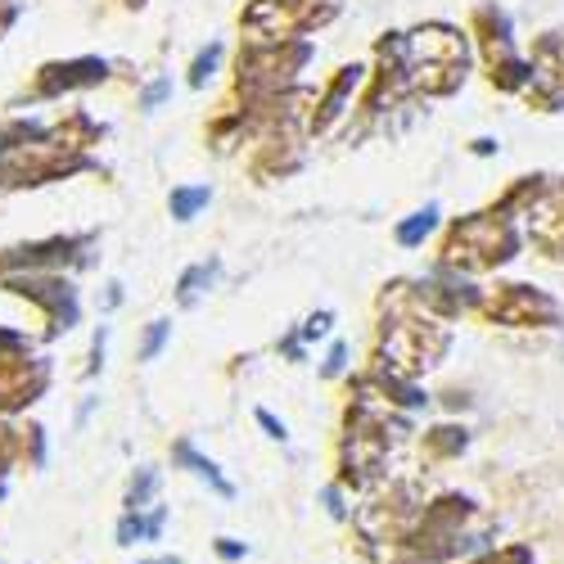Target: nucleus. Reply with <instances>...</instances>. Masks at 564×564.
<instances>
[{"mask_svg":"<svg viewBox=\"0 0 564 564\" xmlns=\"http://www.w3.org/2000/svg\"><path fill=\"white\" fill-rule=\"evenodd\" d=\"M380 59H384V86H411L425 96H452L465 82L469 68V45L456 28L430 23L415 28L411 36H389L380 41Z\"/></svg>","mask_w":564,"mask_h":564,"instance_id":"f257e3e1","label":"nucleus"},{"mask_svg":"<svg viewBox=\"0 0 564 564\" xmlns=\"http://www.w3.org/2000/svg\"><path fill=\"white\" fill-rule=\"evenodd\" d=\"M443 253H447V267L488 271V267L510 262L520 253V235H514L506 213H479V217H465L452 226V240Z\"/></svg>","mask_w":564,"mask_h":564,"instance_id":"f03ea898","label":"nucleus"},{"mask_svg":"<svg viewBox=\"0 0 564 564\" xmlns=\"http://www.w3.org/2000/svg\"><path fill=\"white\" fill-rule=\"evenodd\" d=\"M447 348V330L438 321H420V316H398L384 321V344L380 357L389 366V380H411V375L430 370Z\"/></svg>","mask_w":564,"mask_h":564,"instance_id":"7ed1b4c3","label":"nucleus"},{"mask_svg":"<svg viewBox=\"0 0 564 564\" xmlns=\"http://www.w3.org/2000/svg\"><path fill=\"white\" fill-rule=\"evenodd\" d=\"M307 55H312L307 45H290V41L253 45V51L240 59V86L253 90V96H275V90L290 82V73L307 64Z\"/></svg>","mask_w":564,"mask_h":564,"instance_id":"20e7f679","label":"nucleus"},{"mask_svg":"<svg viewBox=\"0 0 564 564\" xmlns=\"http://www.w3.org/2000/svg\"><path fill=\"white\" fill-rule=\"evenodd\" d=\"M488 316L501 325H555L560 321V303L533 285H501L488 299Z\"/></svg>","mask_w":564,"mask_h":564,"instance_id":"39448f33","label":"nucleus"},{"mask_svg":"<svg viewBox=\"0 0 564 564\" xmlns=\"http://www.w3.org/2000/svg\"><path fill=\"white\" fill-rule=\"evenodd\" d=\"M529 235L546 258H564V185H529Z\"/></svg>","mask_w":564,"mask_h":564,"instance_id":"423d86ee","label":"nucleus"},{"mask_svg":"<svg viewBox=\"0 0 564 564\" xmlns=\"http://www.w3.org/2000/svg\"><path fill=\"white\" fill-rule=\"evenodd\" d=\"M529 82L538 86L542 105H564V32H551L538 41L533 64H529Z\"/></svg>","mask_w":564,"mask_h":564,"instance_id":"0eeeda50","label":"nucleus"},{"mask_svg":"<svg viewBox=\"0 0 564 564\" xmlns=\"http://www.w3.org/2000/svg\"><path fill=\"white\" fill-rule=\"evenodd\" d=\"M105 82V64L100 59H73V64H51L41 77H36V90L41 96H59V90H73V86H96Z\"/></svg>","mask_w":564,"mask_h":564,"instance_id":"6e6552de","label":"nucleus"},{"mask_svg":"<svg viewBox=\"0 0 564 564\" xmlns=\"http://www.w3.org/2000/svg\"><path fill=\"white\" fill-rule=\"evenodd\" d=\"M361 86V68H344L339 73V82L330 86V96H325L321 100V113H316V122H312V131H325V127H330L339 113H344V100L352 96V90Z\"/></svg>","mask_w":564,"mask_h":564,"instance_id":"1a4fd4ad","label":"nucleus"},{"mask_svg":"<svg viewBox=\"0 0 564 564\" xmlns=\"http://www.w3.org/2000/svg\"><path fill=\"white\" fill-rule=\"evenodd\" d=\"M176 460H185V465H191L195 475H199V479H208V484H213V488H217L221 497H235V488H230V484L221 479V469H217V465H213L208 456H199V452H195L191 443H176Z\"/></svg>","mask_w":564,"mask_h":564,"instance_id":"9d476101","label":"nucleus"},{"mask_svg":"<svg viewBox=\"0 0 564 564\" xmlns=\"http://www.w3.org/2000/svg\"><path fill=\"white\" fill-rule=\"evenodd\" d=\"M154 492H159V469H140L127 488V510H145Z\"/></svg>","mask_w":564,"mask_h":564,"instance_id":"9b49d317","label":"nucleus"},{"mask_svg":"<svg viewBox=\"0 0 564 564\" xmlns=\"http://www.w3.org/2000/svg\"><path fill=\"white\" fill-rule=\"evenodd\" d=\"M135 542H150V514L127 510L118 520V546H135Z\"/></svg>","mask_w":564,"mask_h":564,"instance_id":"f8f14e48","label":"nucleus"},{"mask_svg":"<svg viewBox=\"0 0 564 564\" xmlns=\"http://www.w3.org/2000/svg\"><path fill=\"white\" fill-rule=\"evenodd\" d=\"M213 275H217V262H199L195 271H185L181 275V303H195L204 294V285H213Z\"/></svg>","mask_w":564,"mask_h":564,"instance_id":"ddd939ff","label":"nucleus"},{"mask_svg":"<svg viewBox=\"0 0 564 564\" xmlns=\"http://www.w3.org/2000/svg\"><path fill=\"white\" fill-rule=\"evenodd\" d=\"M434 226H438V208H425V213H415L411 221H402V226H398V240H402V245H420Z\"/></svg>","mask_w":564,"mask_h":564,"instance_id":"4468645a","label":"nucleus"},{"mask_svg":"<svg viewBox=\"0 0 564 564\" xmlns=\"http://www.w3.org/2000/svg\"><path fill=\"white\" fill-rule=\"evenodd\" d=\"M204 204H208V191H204V185H199V191H176V195H172V213H176L181 221H185V217H195Z\"/></svg>","mask_w":564,"mask_h":564,"instance_id":"2eb2a0df","label":"nucleus"},{"mask_svg":"<svg viewBox=\"0 0 564 564\" xmlns=\"http://www.w3.org/2000/svg\"><path fill=\"white\" fill-rule=\"evenodd\" d=\"M430 447L443 452V456H447V452H460V447H465V430H434V434H430Z\"/></svg>","mask_w":564,"mask_h":564,"instance_id":"dca6fc26","label":"nucleus"},{"mask_svg":"<svg viewBox=\"0 0 564 564\" xmlns=\"http://www.w3.org/2000/svg\"><path fill=\"white\" fill-rule=\"evenodd\" d=\"M217 59H221V45H208V51L195 59V73H191V82L195 86H204L208 77H213V68H217Z\"/></svg>","mask_w":564,"mask_h":564,"instance_id":"f3484780","label":"nucleus"},{"mask_svg":"<svg viewBox=\"0 0 564 564\" xmlns=\"http://www.w3.org/2000/svg\"><path fill=\"white\" fill-rule=\"evenodd\" d=\"M163 339H167V325H163V321H154V330L145 335V348H140V357H145V361H150V357H159Z\"/></svg>","mask_w":564,"mask_h":564,"instance_id":"a211bd4d","label":"nucleus"},{"mask_svg":"<svg viewBox=\"0 0 564 564\" xmlns=\"http://www.w3.org/2000/svg\"><path fill=\"white\" fill-rule=\"evenodd\" d=\"M258 425H262V430H267L271 438H280V443H285V438H290V434H285V420H275L271 411H258Z\"/></svg>","mask_w":564,"mask_h":564,"instance_id":"6ab92c4d","label":"nucleus"},{"mask_svg":"<svg viewBox=\"0 0 564 564\" xmlns=\"http://www.w3.org/2000/svg\"><path fill=\"white\" fill-rule=\"evenodd\" d=\"M330 330V312H316L307 325H303V339H316V335H325Z\"/></svg>","mask_w":564,"mask_h":564,"instance_id":"aec40b11","label":"nucleus"},{"mask_svg":"<svg viewBox=\"0 0 564 564\" xmlns=\"http://www.w3.org/2000/svg\"><path fill=\"white\" fill-rule=\"evenodd\" d=\"M217 555L221 560H245V546L235 542V538H217Z\"/></svg>","mask_w":564,"mask_h":564,"instance_id":"412c9836","label":"nucleus"},{"mask_svg":"<svg viewBox=\"0 0 564 564\" xmlns=\"http://www.w3.org/2000/svg\"><path fill=\"white\" fill-rule=\"evenodd\" d=\"M344 361H348V348L339 344V348L330 352V361H325V375H339V370H344Z\"/></svg>","mask_w":564,"mask_h":564,"instance_id":"4be33fe9","label":"nucleus"},{"mask_svg":"<svg viewBox=\"0 0 564 564\" xmlns=\"http://www.w3.org/2000/svg\"><path fill=\"white\" fill-rule=\"evenodd\" d=\"M488 564H529V551H506L501 560H488Z\"/></svg>","mask_w":564,"mask_h":564,"instance_id":"5701e85b","label":"nucleus"},{"mask_svg":"<svg viewBox=\"0 0 564 564\" xmlns=\"http://www.w3.org/2000/svg\"><path fill=\"white\" fill-rule=\"evenodd\" d=\"M163 96H167V82H159V86H150V90H145V105H159Z\"/></svg>","mask_w":564,"mask_h":564,"instance_id":"b1692460","label":"nucleus"}]
</instances>
